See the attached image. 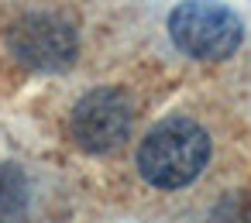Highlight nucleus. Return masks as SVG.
<instances>
[{"label":"nucleus","instance_id":"4","mask_svg":"<svg viewBox=\"0 0 251 223\" xmlns=\"http://www.w3.org/2000/svg\"><path fill=\"white\" fill-rule=\"evenodd\" d=\"M7 52L31 69H62L76 55V35L55 18L31 14L7 31Z\"/></svg>","mask_w":251,"mask_h":223},{"label":"nucleus","instance_id":"3","mask_svg":"<svg viewBox=\"0 0 251 223\" xmlns=\"http://www.w3.org/2000/svg\"><path fill=\"white\" fill-rule=\"evenodd\" d=\"M69 127H73V137L79 141V148H86V151H110V148L127 141L131 103L114 86L93 89V93H86L73 107Z\"/></svg>","mask_w":251,"mask_h":223},{"label":"nucleus","instance_id":"5","mask_svg":"<svg viewBox=\"0 0 251 223\" xmlns=\"http://www.w3.org/2000/svg\"><path fill=\"white\" fill-rule=\"evenodd\" d=\"M25 206V175L14 165H0V216H14Z\"/></svg>","mask_w":251,"mask_h":223},{"label":"nucleus","instance_id":"2","mask_svg":"<svg viewBox=\"0 0 251 223\" xmlns=\"http://www.w3.org/2000/svg\"><path fill=\"white\" fill-rule=\"evenodd\" d=\"M169 35L186 55L217 62L234 55V48L241 45V21L220 4L186 0L169 14Z\"/></svg>","mask_w":251,"mask_h":223},{"label":"nucleus","instance_id":"1","mask_svg":"<svg viewBox=\"0 0 251 223\" xmlns=\"http://www.w3.org/2000/svg\"><path fill=\"white\" fill-rule=\"evenodd\" d=\"M206 158H210V137L196 120L186 117L155 124L138 148V168L158 189L189 185L203 172Z\"/></svg>","mask_w":251,"mask_h":223}]
</instances>
